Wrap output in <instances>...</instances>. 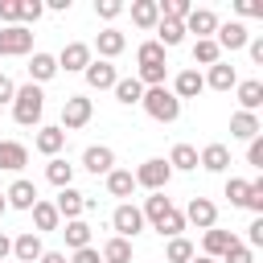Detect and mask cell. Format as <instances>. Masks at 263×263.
I'll use <instances>...</instances> for the list:
<instances>
[{"label": "cell", "mask_w": 263, "mask_h": 263, "mask_svg": "<svg viewBox=\"0 0 263 263\" xmlns=\"http://www.w3.org/2000/svg\"><path fill=\"white\" fill-rule=\"evenodd\" d=\"M247 49H251V58L263 66V37H255V41H247Z\"/></svg>", "instance_id": "db71d44e"}, {"label": "cell", "mask_w": 263, "mask_h": 263, "mask_svg": "<svg viewBox=\"0 0 263 263\" xmlns=\"http://www.w3.org/2000/svg\"><path fill=\"white\" fill-rule=\"evenodd\" d=\"M29 164V148L16 144V140H0V168L4 173H21Z\"/></svg>", "instance_id": "ac0fdd59"}, {"label": "cell", "mask_w": 263, "mask_h": 263, "mask_svg": "<svg viewBox=\"0 0 263 263\" xmlns=\"http://www.w3.org/2000/svg\"><path fill=\"white\" fill-rule=\"evenodd\" d=\"M230 242H238L230 230H218V226H210V230H205V238H201V251H205V259H222V251H226Z\"/></svg>", "instance_id": "cb8c5ba5"}, {"label": "cell", "mask_w": 263, "mask_h": 263, "mask_svg": "<svg viewBox=\"0 0 263 263\" xmlns=\"http://www.w3.org/2000/svg\"><path fill=\"white\" fill-rule=\"evenodd\" d=\"M205 86H214V90H230V86H238L234 66H230V62H214L210 74H205Z\"/></svg>", "instance_id": "484cf974"}, {"label": "cell", "mask_w": 263, "mask_h": 263, "mask_svg": "<svg viewBox=\"0 0 263 263\" xmlns=\"http://www.w3.org/2000/svg\"><path fill=\"white\" fill-rule=\"evenodd\" d=\"M181 41H185V25H181V21H168V16H160V21H156V45L173 49V45H181Z\"/></svg>", "instance_id": "d4e9b609"}, {"label": "cell", "mask_w": 263, "mask_h": 263, "mask_svg": "<svg viewBox=\"0 0 263 263\" xmlns=\"http://www.w3.org/2000/svg\"><path fill=\"white\" fill-rule=\"evenodd\" d=\"M41 251H45V247H41V234H37V230H25V234L12 238V259H16V263H37Z\"/></svg>", "instance_id": "9a60e30c"}, {"label": "cell", "mask_w": 263, "mask_h": 263, "mask_svg": "<svg viewBox=\"0 0 263 263\" xmlns=\"http://www.w3.org/2000/svg\"><path fill=\"white\" fill-rule=\"evenodd\" d=\"M132 189H136V177L127 168H111L107 173V193L111 197H132Z\"/></svg>", "instance_id": "4dcf8cb0"}, {"label": "cell", "mask_w": 263, "mask_h": 263, "mask_svg": "<svg viewBox=\"0 0 263 263\" xmlns=\"http://www.w3.org/2000/svg\"><path fill=\"white\" fill-rule=\"evenodd\" d=\"M4 201H8V210H33L41 197H37V185H33V181L16 177V181L4 189Z\"/></svg>", "instance_id": "9c48e42d"}, {"label": "cell", "mask_w": 263, "mask_h": 263, "mask_svg": "<svg viewBox=\"0 0 263 263\" xmlns=\"http://www.w3.org/2000/svg\"><path fill=\"white\" fill-rule=\"evenodd\" d=\"M12 95H16L12 78H8V74H0V103H12Z\"/></svg>", "instance_id": "816d5d0a"}, {"label": "cell", "mask_w": 263, "mask_h": 263, "mask_svg": "<svg viewBox=\"0 0 263 263\" xmlns=\"http://www.w3.org/2000/svg\"><path fill=\"white\" fill-rule=\"evenodd\" d=\"M53 210H58V218L74 222V218H82V214H86V193H78L74 185H66V189H58V201H53Z\"/></svg>", "instance_id": "30bf717a"}, {"label": "cell", "mask_w": 263, "mask_h": 263, "mask_svg": "<svg viewBox=\"0 0 263 263\" xmlns=\"http://www.w3.org/2000/svg\"><path fill=\"white\" fill-rule=\"evenodd\" d=\"M234 90H238V111H251V115H255V111L263 107V82H259V78H247V82H238Z\"/></svg>", "instance_id": "603a6c76"}, {"label": "cell", "mask_w": 263, "mask_h": 263, "mask_svg": "<svg viewBox=\"0 0 263 263\" xmlns=\"http://www.w3.org/2000/svg\"><path fill=\"white\" fill-rule=\"evenodd\" d=\"M234 12H238V16H263V4H255V0H234Z\"/></svg>", "instance_id": "681fc988"}, {"label": "cell", "mask_w": 263, "mask_h": 263, "mask_svg": "<svg viewBox=\"0 0 263 263\" xmlns=\"http://www.w3.org/2000/svg\"><path fill=\"white\" fill-rule=\"evenodd\" d=\"M37 263H70V259H66V251H41Z\"/></svg>", "instance_id": "f5cc1de1"}, {"label": "cell", "mask_w": 263, "mask_h": 263, "mask_svg": "<svg viewBox=\"0 0 263 263\" xmlns=\"http://www.w3.org/2000/svg\"><path fill=\"white\" fill-rule=\"evenodd\" d=\"M201 90H205V78H201L193 66H189V70H181V74L173 78V95H177V99H197Z\"/></svg>", "instance_id": "44dd1931"}, {"label": "cell", "mask_w": 263, "mask_h": 263, "mask_svg": "<svg viewBox=\"0 0 263 263\" xmlns=\"http://www.w3.org/2000/svg\"><path fill=\"white\" fill-rule=\"evenodd\" d=\"M247 210L263 218V177H255V181H251V189H247Z\"/></svg>", "instance_id": "7bdbcfd3"}, {"label": "cell", "mask_w": 263, "mask_h": 263, "mask_svg": "<svg viewBox=\"0 0 263 263\" xmlns=\"http://www.w3.org/2000/svg\"><path fill=\"white\" fill-rule=\"evenodd\" d=\"M70 263H103V259H99V251H95V247H82V251H74V255H70Z\"/></svg>", "instance_id": "f907efd6"}, {"label": "cell", "mask_w": 263, "mask_h": 263, "mask_svg": "<svg viewBox=\"0 0 263 263\" xmlns=\"http://www.w3.org/2000/svg\"><path fill=\"white\" fill-rule=\"evenodd\" d=\"M99 259H103V263H132V242L115 234V238H107V242H103Z\"/></svg>", "instance_id": "f546056e"}, {"label": "cell", "mask_w": 263, "mask_h": 263, "mask_svg": "<svg viewBox=\"0 0 263 263\" xmlns=\"http://www.w3.org/2000/svg\"><path fill=\"white\" fill-rule=\"evenodd\" d=\"M58 222H62V218H58L53 201H37V205H33V226H37V234H41V230H58Z\"/></svg>", "instance_id": "e575fe53"}, {"label": "cell", "mask_w": 263, "mask_h": 263, "mask_svg": "<svg viewBox=\"0 0 263 263\" xmlns=\"http://www.w3.org/2000/svg\"><path fill=\"white\" fill-rule=\"evenodd\" d=\"M123 12V0H95V16H103V21H115Z\"/></svg>", "instance_id": "ee69618b"}, {"label": "cell", "mask_w": 263, "mask_h": 263, "mask_svg": "<svg viewBox=\"0 0 263 263\" xmlns=\"http://www.w3.org/2000/svg\"><path fill=\"white\" fill-rule=\"evenodd\" d=\"M230 136L234 140H255V136H263V123H259V115H251V111H234L230 115Z\"/></svg>", "instance_id": "2e32d148"}, {"label": "cell", "mask_w": 263, "mask_h": 263, "mask_svg": "<svg viewBox=\"0 0 263 263\" xmlns=\"http://www.w3.org/2000/svg\"><path fill=\"white\" fill-rule=\"evenodd\" d=\"M45 181L58 185V189H66V185L74 181V164L62 160V156H49V164H45Z\"/></svg>", "instance_id": "f1b7e54d"}, {"label": "cell", "mask_w": 263, "mask_h": 263, "mask_svg": "<svg viewBox=\"0 0 263 263\" xmlns=\"http://www.w3.org/2000/svg\"><path fill=\"white\" fill-rule=\"evenodd\" d=\"M86 66H90V45H82V41L62 45V53H58V70H66V74H82Z\"/></svg>", "instance_id": "ba28073f"}, {"label": "cell", "mask_w": 263, "mask_h": 263, "mask_svg": "<svg viewBox=\"0 0 263 263\" xmlns=\"http://www.w3.org/2000/svg\"><path fill=\"white\" fill-rule=\"evenodd\" d=\"M140 107H144L156 123H173V119L181 115V99H177L168 86H148L144 99H140Z\"/></svg>", "instance_id": "7a4b0ae2"}, {"label": "cell", "mask_w": 263, "mask_h": 263, "mask_svg": "<svg viewBox=\"0 0 263 263\" xmlns=\"http://www.w3.org/2000/svg\"><path fill=\"white\" fill-rule=\"evenodd\" d=\"M136 62H140V66H168V62H164V45H156V41H144V45L136 49Z\"/></svg>", "instance_id": "f35d334b"}, {"label": "cell", "mask_w": 263, "mask_h": 263, "mask_svg": "<svg viewBox=\"0 0 263 263\" xmlns=\"http://www.w3.org/2000/svg\"><path fill=\"white\" fill-rule=\"evenodd\" d=\"M41 111H45V95H41V86H16V95H12V119L21 123V127H37L41 123Z\"/></svg>", "instance_id": "6da1fadb"}, {"label": "cell", "mask_w": 263, "mask_h": 263, "mask_svg": "<svg viewBox=\"0 0 263 263\" xmlns=\"http://www.w3.org/2000/svg\"><path fill=\"white\" fill-rule=\"evenodd\" d=\"M90 115H95V107H90L86 95H66V103H62V123H58V127L70 136V132H78V127H86Z\"/></svg>", "instance_id": "3957f363"}, {"label": "cell", "mask_w": 263, "mask_h": 263, "mask_svg": "<svg viewBox=\"0 0 263 263\" xmlns=\"http://www.w3.org/2000/svg\"><path fill=\"white\" fill-rule=\"evenodd\" d=\"M197 164H201L205 173H226V168H230V148H226V144H205V148L197 152Z\"/></svg>", "instance_id": "e0dca14e"}, {"label": "cell", "mask_w": 263, "mask_h": 263, "mask_svg": "<svg viewBox=\"0 0 263 263\" xmlns=\"http://www.w3.org/2000/svg\"><path fill=\"white\" fill-rule=\"evenodd\" d=\"M247 189H251V181L230 177V181H226V197H230V205H242V210H247Z\"/></svg>", "instance_id": "60d3db41"}, {"label": "cell", "mask_w": 263, "mask_h": 263, "mask_svg": "<svg viewBox=\"0 0 263 263\" xmlns=\"http://www.w3.org/2000/svg\"><path fill=\"white\" fill-rule=\"evenodd\" d=\"M82 168L95 173V177H107V173L115 168V152H111L107 144H90V148L82 152Z\"/></svg>", "instance_id": "4fadbf2b"}, {"label": "cell", "mask_w": 263, "mask_h": 263, "mask_svg": "<svg viewBox=\"0 0 263 263\" xmlns=\"http://www.w3.org/2000/svg\"><path fill=\"white\" fill-rule=\"evenodd\" d=\"M111 90H115V99H119L123 107H136V103L144 99V86H140V78H119Z\"/></svg>", "instance_id": "1f68e13d"}, {"label": "cell", "mask_w": 263, "mask_h": 263, "mask_svg": "<svg viewBox=\"0 0 263 263\" xmlns=\"http://www.w3.org/2000/svg\"><path fill=\"white\" fill-rule=\"evenodd\" d=\"M0 21L4 25H16L21 21V0H0Z\"/></svg>", "instance_id": "f6af8a7d"}, {"label": "cell", "mask_w": 263, "mask_h": 263, "mask_svg": "<svg viewBox=\"0 0 263 263\" xmlns=\"http://www.w3.org/2000/svg\"><path fill=\"white\" fill-rule=\"evenodd\" d=\"M152 230H160V234H164V238H177V234H181V230H185V214H181V210H177V205H173V210H168V214H164V218H160V222H156V226H152Z\"/></svg>", "instance_id": "74e56055"}, {"label": "cell", "mask_w": 263, "mask_h": 263, "mask_svg": "<svg viewBox=\"0 0 263 263\" xmlns=\"http://www.w3.org/2000/svg\"><path fill=\"white\" fill-rule=\"evenodd\" d=\"M66 247L70 251H82V247H90V226L82 222V218H74V222H66Z\"/></svg>", "instance_id": "d6a6232c"}, {"label": "cell", "mask_w": 263, "mask_h": 263, "mask_svg": "<svg viewBox=\"0 0 263 263\" xmlns=\"http://www.w3.org/2000/svg\"><path fill=\"white\" fill-rule=\"evenodd\" d=\"M8 255H12V238H8V234H0V263H4Z\"/></svg>", "instance_id": "11a10c76"}, {"label": "cell", "mask_w": 263, "mask_h": 263, "mask_svg": "<svg viewBox=\"0 0 263 263\" xmlns=\"http://www.w3.org/2000/svg\"><path fill=\"white\" fill-rule=\"evenodd\" d=\"M53 74H58V58L37 49V53L29 58V82H33V86H41V82H49Z\"/></svg>", "instance_id": "ffe728a7"}, {"label": "cell", "mask_w": 263, "mask_h": 263, "mask_svg": "<svg viewBox=\"0 0 263 263\" xmlns=\"http://www.w3.org/2000/svg\"><path fill=\"white\" fill-rule=\"evenodd\" d=\"M33 148L45 152V156H58V152L66 148V132H62V127H41L37 140H33Z\"/></svg>", "instance_id": "4316f807"}, {"label": "cell", "mask_w": 263, "mask_h": 263, "mask_svg": "<svg viewBox=\"0 0 263 263\" xmlns=\"http://www.w3.org/2000/svg\"><path fill=\"white\" fill-rule=\"evenodd\" d=\"M33 49V33L25 25H4L0 29V58H21Z\"/></svg>", "instance_id": "8992f818"}, {"label": "cell", "mask_w": 263, "mask_h": 263, "mask_svg": "<svg viewBox=\"0 0 263 263\" xmlns=\"http://www.w3.org/2000/svg\"><path fill=\"white\" fill-rule=\"evenodd\" d=\"M247 160H251V168H263V136H255V140H251Z\"/></svg>", "instance_id": "7dc6e473"}, {"label": "cell", "mask_w": 263, "mask_h": 263, "mask_svg": "<svg viewBox=\"0 0 263 263\" xmlns=\"http://www.w3.org/2000/svg\"><path fill=\"white\" fill-rule=\"evenodd\" d=\"M247 247H251V251L263 247V218H255V222L247 226Z\"/></svg>", "instance_id": "c3c4849f"}, {"label": "cell", "mask_w": 263, "mask_h": 263, "mask_svg": "<svg viewBox=\"0 0 263 263\" xmlns=\"http://www.w3.org/2000/svg\"><path fill=\"white\" fill-rule=\"evenodd\" d=\"M82 74H86V86H90V90H111V86L119 82L115 66H111V62H103V58H99V62L90 58V66H86Z\"/></svg>", "instance_id": "5bb4252c"}, {"label": "cell", "mask_w": 263, "mask_h": 263, "mask_svg": "<svg viewBox=\"0 0 263 263\" xmlns=\"http://www.w3.org/2000/svg\"><path fill=\"white\" fill-rule=\"evenodd\" d=\"M214 41H218V49H247V41H251V33H247V25L242 21H226V25H218V33H214Z\"/></svg>", "instance_id": "7c38bea8"}, {"label": "cell", "mask_w": 263, "mask_h": 263, "mask_svg": "<svg viewBox=\"0 0 263 263\" xmlns=\"http://www.w3.org/2000/svg\"><path fill=\"white\" fill-rule=\"evenodd\" d=\"M218 263H255V251L247 247V242H230L226 251H222V259Z\"/></svg>", "instance_id": "ab89813d"}, {"label": "cell", "mask_w": 263, "mask_h": 263, "mask_svg": "<svg viewBox=\"0 0 263 263\" xmlns=\"http://www.w3.org/2000/svg\"><path fill=\"white\" fill-rule=\"evenodd\" d=\"M45 12V4L41 0H21V21H37Z\"/></svg>", "instance_id": "bcb514c9"}, {"label": "cell", "mask_w": 263, "mask_h": 263, "mask_svg": "<svg viewBox=\"0 0 263 263\" xmlns=\"http://www.w3.org/2000/svg\"><path fill=\"white\" fill-rule=\"evenodd\" d=\"M168 210H173V201H168L164 193H152V197H144V210H140V214H144V222H152V226H156Z\"/></svg>", "instance_id": "836d02e7"}, {"label": "cell", "mask_w": 263, "mask_h": 263, "mask_svg": "<svg viewBox=\"0 0 263 263\" xmlns=\"http://www.w3.org/2000/svg\"><path fill=\"white\" fill-rule=\"evenodd\" d=\"M164 74H168V66H140V86L148 90V86H164Z\"/></svg>", "instance_id": "b9f144b4"}, {"label": "cell", "mask_w": 263, "mask_h": 263, "mask_svg": "<svg viewBox=\"0 0 263 263\" xmlns=\"http://www.w3.org/2000/svg\"><path fill=\"white\" fill-rule=\"evenodd\" d=\"M193 62H201V66H214V62H222V49H218V41H214V37H205V41H193Z\"/></svg>", "instance_id": "8d00e7d4"}, {"label": "cell", "mask_w": 263, "mask_h": 263, "mask_svg": "<svg viewBox=\"0 0 263 263\" xmlns=\"http://www.w3.org/2000/svg\"><path fill=\"white\" fill-rule=\"evenodd\" d=\"M168 168H173V173H177V168H181V173H193V168H197V148H193V144H173Z\"/></svg>", "instance_id": "83f0119b"}, {"label": "cell", "mask_w": 263, "mask_h": 263, "mask_svg": "<svg viewBox=\"0 0 263 263\" xmlns=\"http://www.w3.org/2000/svg\"><path fill=\"white\" fill-rule=\"evenodd\" d=\"M197 226V230H210L214 222H218V205L210 201V197H189V205H185V226Z\"/></svg>", "instance_id": "8fae6325"}, {"label": "cell", "mask_w": 263, "mask_h": 263, "mask_svg": "<svg viewBox=\"0 0 263 263\" xmlns=\"http://www.w3.org/2000/svg\"><path fill=\"white\" fill-rule=\"evenodd\" d=\"M4 210H8V201H4V193H0V214H4Z\"/></svg>", "instance_id": "6f0895ef"}, {"label": "cell", "mask_w": 263, "mask_h": 263, "mask_svg": "<svg viewBox=\"0 0 263 263\" xmlns=\"http://www.w3.org/2000/svg\"><path fill=\"white\" fill-rule=\"evenodd\" d=\"M197 251H193V242L185 238V234H177V238H168V247H164V259L168 263H189Z\"/></svg>", "instance_id": "d590c367"}, {"label": "cell", "mask_w": 263, "mask_h": 263, "mask_svg": "<svg viewBox=\"0 0 263 263\" xmlns=\"http://www.w3.org/2000/svg\"><path fill=\"white\" fill-rule=\"evenodd\" d=\"M160 21V0H132V25L136 29H156Z\"/></svg>", "instance_id": "7402d4cb"}, {"label": "cell", "mask_w": 263, "mask_h": 263, "mask_svg": "<svg viewBox=\"0 0 263 263\" xmlns=\"http://www.w3.org/2000/svg\"><path fill=\"white\" fill-rule=\"evenodd\" d=\"M95 49H99L103 62H111V58H119V53L127 49V37H123L119 29H103V33L95 37Z\"/></svg>", "instance_id": "d6986e66"}, {"label": "cell", "mask_w": 263, "mask_h": 263, "mask_svg": "<svg viewBox=\"0 0 263 263\" xmlns=\"http://www.w3.org/2000/svg\"><path fill=\"white\" fill-rule=\"evenodd\" d=\"M111 226H115V234L119 238H136L140 230H144V214H140V205H132V201H123V205H115V214H111Z\"/></svg>", "instance_id": "5b68a950"}, {"label": "cell", "mask_w": 263, "mask_h": 263, "mask_svg": "<svg viewBox=\"0 0 263 263\" xmlns=\"http://www.w3.org/2000/svg\"><path fill=\"white\" fill-rule=\"evenodd\" d=\"M132 177H136V185H144V189H152V193H164V185L173 181V168H168L164 156H152V160H144Z\"/></svg>", "instance_id": "277c9868"}, {"label": "cell", "mask_w": 263, "mask_h": 263, "mask_svg": "<svg viewBox=\"0 0 263 263\" xmlns=\"http://www.w3.org/2000/svg\"><path fill=\"white\" fill-rule=\"evenodd\" d=\"M189 263H218V259H205V255H193Z\"/></svg>", "instance_id": "9f6ffc18"}, {"label": "cell", "mask_w": 263, "mask_h": 263, "mask_svg": "<svg viewBox=\"0 0 263 263\" xmlns=\"http://www.w3.org/2000/svg\"><path fill=\"white\" fill-rule=\"evenodd\" d=\"M181 25H185V33H197V41H205V37H214V33H218V25H222V21H218V12H214V8H193Z\"/></svg>", "instance_id": "52a82bcc"}]
</instances>
